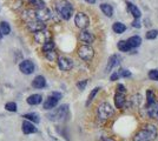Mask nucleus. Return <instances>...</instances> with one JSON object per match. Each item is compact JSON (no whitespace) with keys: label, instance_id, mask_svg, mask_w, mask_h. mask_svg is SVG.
Wrapping results in <instances>:
<instances>
[{"label":"nucleus","instance_id":"nucleus-1","mask_svg":"<svg viewBox=\"0 0 158 141\" xmlns=\"http://www.w3.org/2000/svg\"><path fill=\"white\" fill-rule=\"evenodd\" d=\"M157 136V129L152 125H146L133 136V141H152Z\"/></svg>","mask_w":158,"mask_h":141},{"label":"nucleus","instance_id":"nucleus-2","mask_svg":"<svg viewBox=\"0 0 158 141\" xmlns=\"http://www.w3.org/2000/svg\"><path fill=\"white\" fill-rule=\"evenodd\" d=\"M57 12L59 13V15L65 19V20H69L73 14V6L70 1H66V0H60L57 2Z\"/></svg>","mask_w":158,"mask_h":141},{"label":"nucleus","instance_id":"nucleus-3","mask_svg":"<svg viewBox=\"0 0 158 141\" xmlns=\"http://www.w3.org/2000/svg\"><path fill=\"white\" fill-rule=\"evenodd\" d=\"M97 115L102 120H107L114 115V109L109 102H102L97 108Z\"/></svg>","mask_w":158,"mask_h":141},{"label":"nucleus","instance_id":"nucleus-4","mask_svg":"<svg viewBox=\"0 0 158 141\" xmlns=\"http://www.w3.org/2000/svg\"><path fill=\"white\" fill-rule=\"evenodd\" d=\"M78 57L84 61H91L94 57V49L90 45H81L78 48Z\"/></svg>","mask_w":158,"mask_h":141},{"label":"nucleus","instance_id":"nucleus-5","mask_svg":"<svg viewBox=\"0 0 158 141\" xmlns=\"http://www.w3.org/2000/svg\"><path fill=\"white\" fill-rule=\"evenodd\" d=\"M67 114H69V106L61 105L59 108H57L56 112H53L52 114L48 115V118H50V120L53 121H63L66 119Z\"/></svg>","mask_w":158,"mask_h":141},{"label":"nucleus","instance_id":"nucleus-6","mask_svg":"<svg viewBox=\"0 0 158 141\" xmlns=\"http://www.w3.org/2000/svg\"><path fill=\"white\" fill-rule=\"evenodd\" d=\"M74 24H76V26L79 27V28L85 29L86 27L90 25V19H89V17H87L85 13L78 12V13L76 14V17H74Z\"/></svg>","mask_w":158,"mask_h":141},{"label":"nucleus","instance_id":"nucleus-7","mask_svg":"<svg viewBox=\"0 0 158 141\" xmlns=\"http://www.w3.org/2000/svg\"><path fill=\"white\" fill-rule=\"evenodd\" d=\"M51 40V33L46 31V29H41L39 32H35L34 33V41L37 44H45L47 41Z\"/></svg>","mask_w":158,"mask_h":141},{"label":"nucleus","instance_id":"nucleus-8","mask_svg":"<svg viewBox=\"0 0 158 141\" xmlns=\"http://www.w3.org/2000/svg\"><path fill=\"white\" fill-rule=\"evenodd\" d=\"M58 66L64 72L71 71L73 67V60L70 58H66V57H59L58 58Z\"/></svg>","mask_w":158,"mask_h":141},{"label":"nucleus","instance_id":"nucleus-9","mask_svg":"<svg viewBox=\"0 0 158 141\" xmlns=\"http://www.w3.org/2000/svg\"><path fill=\"white\" fill-rule=\"evenodd\" d=\"M27 28H28L31 32L35 33V32H39L41 29H45V22H43V21H40V20H37V19L27 21Z\"/></svg>","mask_w":158,"mask_h":141},{"label":"nucleus","instance_id":"nucleus-10","mask_svg":"<svg viewBox=\"0 0 158 141\" xmlns=\"http://www.w3.org/2000/svg\"><path fill=\"white\" fill-rule=\"evenodd\" d=\"M79 40L81 42H84V45H91L93 41H94V35L91 32L83 29L80 34H79Z\"/></svg>","mask_w":158,"mask_h":141},{"label":"nucleus","instance_id":"nucleus-11","mask_svg":"<svg viewBox=\"0 0 158 141\" xmlns=\"http://www.w3.org/2000/svg\"><path fill=\"white\" fill-rule=\"evenodd\" d=\"M34 13H35V19L43 21V22H45L46 20H48V19L51 18V15H52V14H51V11L47 10L46 7L43 8V10H37Z\"/></svg>","mask_w":158,"mask_h":141},{"label":"nucleus","instance_id":"nucleus-12","mask_svg":"<svg viewBox=\"0 0 158 141\" xmlns=\"http://www.w3.org/2000/svg\"><path fill=\"white\" fill-rule=\"evenodd\" d=\"M19 68L24 74H32L34 72V64L31 60H24L20 62Z\"/></svg>","mask_w":158,"mask_h":141},{"label":"nucleus","instance_id":"nucleus-13","mask_svg":"<svg viewBox=\"0 0 158 141\" xmlns=\"http://www.w3.org/2000/svg\"><path fill=\"white\" fill-rule=\"evenodd\" d=\"M119 62H120V58H119V55H117V54H113V55H111L110 57V59H109V61H107V65H106V73L107 72H110L111 69H113L114 67H117L119 65Z\"/></svg>","mask_w":158,"mask_h":141},{"label":"nucleus","instance_id":"nucleus-14","mask_svg":"<svg viewBox=\"0 0 158 141\" xmlns=\"http://www.w3.org/2000/svg\"><path fill=\"white\" fill-rule=\"evenodd\" d=\"M146 114L151 119L158 118V102H153L151 105H148L146 107Z\"/></svg>","mask_w":158,"mask_h":141},{"label":"nucleus","instance_id":"nucleus-15","mask_svg":"<svg viewBox=\"0 0 158 141\" xmlns=\"http://www.w3.org/2000/svg\"><path fill=\"white\" fill-rule=\"evenodd\" d=\"M114 104H116V107L118 108V109H123V108L125 107V94L116 93V95H114Z\"/></svg>","mask_w":158,"mask_h":141},{"label":"nucleus","instance_id":"nucleus-16","mask_svg":"<svg viewBox=\"0 0 158 141\" xmlns=\"http://www.w3.org/2000/svg\"><path fill=\"white\" fill-rule=\"evenodd\" d=\"M32 87L40 89V88H45L46 87V80L43 75H38L34 78V80L32 81Z\"/></svg>","mask_w":158,"mask_h":141},{"label":"nucleus","instance_id":"nucleus-17","mask_svg":"<svg viewBox=\"0 0 158 141\" xmlns=\"http://www.w3.org/2000/svg\"><path fill=\"white\" fill-rule=\"evenodd\" d=\"M58 101H59V99L56 98L54 95L48 96L46 99V101L44 102V109H52V108H54L58 105Z\"/></svg>","mask_w":158,"mask_h":141},{"label":"nucleus","instance_id":"nucleus-18","mask_svg":"<svg viewBox=\"0 0 158 141\" xmlns=\"http://www.w3.org/2000/svg\"><path fill=\"white\" fill-rule=\"evenodd\" d=\"M23 132L25 134H32V133H35L37 132V128L33 125L31 121L25 120L23 122Z\"/></svg>","mask_w":158,"mask_h":141},{"label":"nucleus","instance_id":"nucleus-19","mask_svg":"<svg viewBox=\"0 0 158 141\" xmlns=\"http://www.w3.org/2000/svg\"><path fill=\"white\" fill-rule=\"evenodd\" d=\"M126 7H127V10H129V12L133 15V18L135 19H139L140 18V15H142V13H140V11H139V8L136 5H133L132 2H126Z\"/></svg>","mask_w":158,"mask_h":141},{"label":"nucleus","instance_id":"nucleus-20","mask_svg":"<svg viewBox=\"0 0 158 141\" xmlns=\"http://www.w3.org/2000/svg\"><path fill=\"white\" fill-rule=\"evenodd\" d=\"M26 101L28 105L35 106V105H39L40 102L43 101V96H41L40 94H32V95H30V96L27 98Z\"/></svg>","mask_w":158,"mask_h":141},{"label":"nucleus","instance_id":"nucleus-21","mask_svg":"<svg viewBox=\"0 0 158 141\" xmlns=\"http://www.w3.org/2000/svg\"><path fill=\"white\" fill-rule=\"evenodd\" d=\"M126 41L129 42V45H130L131 48H137L142 44V39H140V37H138V35H133L131 38H129Z\"/></svg>","mask_w":158,"mask_h":141},{"label":"nucleus","instance_id":"nucleus-22","mask_svg":"<svg viewBox=\"0 0 158 141\" xmlns=\"http://www.w3.org/2000/svg\"><path fill=\"white\" fill-rule=\"evenodd\" d=\"M112 29H113V32L117 34H122L124 33L126 31V26L123 24V22H114L113 24V26H112Z\"/></svg>","mask_w":158,"mask_h":141},{"label":"nucleus","instance_id":"nucleus-23","mask_svg":"<svg viewBox=\"0 0 158 141\" xmlns=\"http://www.w3.org/2000/svg\"><path fill=\"white\" fill-rule=\"evenodd\" d=\"M100 10H102V12L105 14L106 17H109V18H111L112 15H113V8H112V6L109 5V4H102V5H100Z\"/></svg>","mask_w":158,"mask_h":141},{"label":"nucleus","instance_id":"nucleus-24","mask_svg":"<svg viewBox=\"0 0 158 141\" xmlns=\"http://www.w3.org/2000/svg\"><path fill=\"white\" fill-rule=\"evenodd\" d=\"M118 49L122 52H130L131 47L129 45V42L126 40H120L118 41Z\"/></svg>","mask_w":158,"mask_h":141},{"label":"nucleus","instance_id":"nucleus-25","mask_svg":"<svg viewBox=\"0 0 158 141\" xmlns=\"http://www.w3.org/2000/svg\"><path fill=\"white\" fill-rule=\"evenodd\" d=\"M24 118L28 121H32V122H35V123H39L40 122V118L39 115L37 114V113H28V114H25L24 115Z\"/></svg>","mask_w":158,"mask_h":141},{"label":"nucleus","instance_id":"nucleus-26","mask_svg":"<svg viewBox=\"0 0 158 141\" xmlns=\"http://www.w3.org/2000/svg\"><path fill=\"white\" fill-rule=\"evenodd\" d=\"M99 91H100V87H96L92 89V92L90 93V95H89V98H87V100H86V106H90L91 105V102H92V100L94 99V96L97 95V93H98Z\"/></svg>","mask_w":158,"mask_h":141},{"label":"nucleus","instance_id":"nucleus-27","mask_svg":"<svg viewBox=\"0 0 158 141\" xmlns=\"http://www.w3.org/2000/svg\"><path fill=\"white\" fill-rule=\"evenodd\" d=\"M0 31H1V33L2 35L5 34H10L11 32V27H10V24H7L6 21H2V22H0Z\"/></svg>","mask_w":158,"mask_h":141},{"label":"nucleus","instance_id":"nucleus-28","mask_svg":"<svg viewBox=\"0 0 158 141\" xmlns=\"http://www.w3.org/2000/svg\"><path fill=\"white\" fill-rule=\"evenodd\" d=\"M54 49V42L52 40L47 41L45 42L44 45H43V53H46V52H50V51H52Z\"/></svg>","mask_w":158,"mask_h":141},{"label":"nucleus","instance_id":"nucleus-29","mask_svg":"<svg viewBox=\"0 0 158 141\" xmlns=\"http://www.w3.org/2000/svg\"><path fill=\"white\" fill-rule=\"evenodd\" d=\"M157 37H158L157 29H151V31H149L148 33L145 34V38H146L148 40H153V39H156Z\"/></svg>","mask_w":158,"mask_h":141},{"label":"nucleus","instance_id":"nucleus-30","mask_svg":"<svg viewBox=\"0 0 158 141\" xmlns=\"http://www.w3.org/2000/svg\"><path fill=\"white\" fill-rule=\"evenodd\" d=\"M146 96H148V105H151L153 102H156V96H155V93L151 89H149L146 92Z\"/></svg>","mask_w":158,"mask_h":141},{"label":"nucleus","instance_id":"nucleus-31","mask_svg":"<svg viewBox=\"0 0 158 141\" xmlns=\"http://www.w3.org/2000/svg\"><path fill=\"white\" fill-rule=\"evenodd\" d=\"M31 4H32L33 6L35 7L37 10H43V8H45V7H46L43 0H33V1H31Z\"/></svg>","mask_w":158,"mask_h":141},{"label":"nucleus","instance_id":"nucleus-32","mask_svg":"<svg viewBox=\"0 0 158 141\" xmlns=\"http://www.w3.org/2000/svg\"><path fill=\"white\" fill-rule=\"evenodd\" d=\"M45 54V57L47 58V60L50 61H54L56 59H57V52L54 51V49H52V51H50V52H46Z\"/></svg>","mask_w":158,"mask_h":141},{"label":"nucleus","instance_id":"nucleus-33","mask_svg":"<svg viewBox=\"0 0 158 141\" xmlns=\"http://www.w3.org/2000/svg\"><path fill=\"white\" fill-rule=\"evenodd\" d=\"M149 78H150V80L158 81V69H151L149 72Z\"/></svg>","mask_w":158,"mask_h":141},{"label":"nucleus","instance_id":"nucleus-34","mask_svg":"<svg viewBox=\"0 0 158 141\" xmlns=\"http://www.w3.org/2000/svg\"><path fill=\"white\" fill-rule=\"evenodd\" d=\"M119 74V76H123V78H130L131 76V72L130 71H127V69H123V68H120L119 71H117Z\"/></svg>","mask_w":158,"mask_h":141},{"label":"nucleus","instance_id":"nucleus-35","mask_svg":"<svg viewBox=\"0 0 158 141\" xmlns=\"http://www.w3.org/2000/svg\"><path fill=\"white\" fill-rule=\"evenodd\" d=\"M5 108L10 112H15L17 111V104L15 102H7L5 105Z\"/></svg>","mask_w":158,"mask_h":141},{"label":"nucleus","instance_id":"nucleus-36","mask_svg":"<svg viewBox=\"0 0 158 141\" xmlns=\"http://www.w3.org/2000/svg\"><path fill=\"white\" fill-rule=\"evenodd\" d=\"M86 85H87V80H81L77 82V87H78L80 91H84L86 87Z\"/></svg>","mask_w":158,"mask_h":141},{"label":"nucleus","instance_id":"nucleus-37","mask_svg":"<svg viewBox=\"0 0 158 141\" xmlns=\"http://www.w3.org/2000/svg\"><path fill=\"white\" fill-rule=\"evenodd\" d=\"M117 93L125 94L126 93L125 86H124V85H122V84H118V85H117Z\"/></svg>","mask_w":158,"mask_h":141},{"label":"nucleus","instance_id":"nucleus-38","mask_svg":"<svg viewBox=\"0 0 158 141\" xmlns=\"http://www.w3.org/2000/svg\"><path fill=\"white\" fill-rule=\"evenodd\" d=\"M132 26L135 27V28H140V27H142V25H140V21H139V19H135V20L132 21Z\"/></svg>","mask_w":158,"mask_h":141},{"label":"nucleus","instance_id":"nucleus-39","mask_svg":"<svg viewBox=\"0 0 158 141\" xmlns=\"http://www.w3.org/2000/svg\"><path fill=\"white\" fill-rule=\"evenodd\" d=\"M119 78H120V76H119L118 72H114V73H113V74H112V75H111V78H110V80H111V81H116V80H118Z\"/></svg>","mask_w":158,"mask_h":141},{"label":"nucleus","instance_id":"nucleus-40","mask_svg":"<svg viewBox=\"0 0 158 141\" xmlns=\"http://www.w3.org/2000/svg\"><path fill=\"white\" fill-rule=\"evenodd\" d=\"M102 141H114L113 139H111V138H105V139H103Z\"/></svg>","mask_w":158,"mask_h":141},{"label":"nucleus","instance_id":"nucleus-41","mask_svg":"<svg viewBox=\"0 0 158 141\" xmlns=\"http://www.w3.org/2000/svg\"><path fill=\"white\" fill-rule=\"evenodd\" d=\"M86 2H89V4H94L96 2V0H85Z\"/></svg>","mask_w":158,"mask_h":141},{"label":"nucleus","instance_id":"nucleus-42","mask_svg":"<svg viewBox=\"0 0 158 141\" xmlns=\"http://www.w3.org/2000/svg\"><path fill=\"white\" fill-rule=\"evenodd\" d=\"M2 39V33H1V31H0V40Z\"/></svg>","mask_w":158,"mask_h":141},{"label":"nucleus","instance_id":"nucleus-43","mask_svg":"<svg viewBox=\"0 0 158 141\" xmlns=\"http://www.w3.org/2000/svg\"><path fill=\"white\" fill-rule=\"evenodd\" d=\"M28 1H30V2H31V1H33V0H28Z\"/></svg>","mask_w":158,"mask_h":141},{"label":"nucleus","instance_id":"nucleus-44","mask_svg":"<svg viewBox=\"0 0 158 141\" xmlns=\"http://www.w3.org/2000/svg\"><path fill=\"white\" fill-rule=\"evenodd\" d=\"M157 119H158V118H157Z\"/></svg>","mask_w":158,"mask_h":141}]
</instances>
